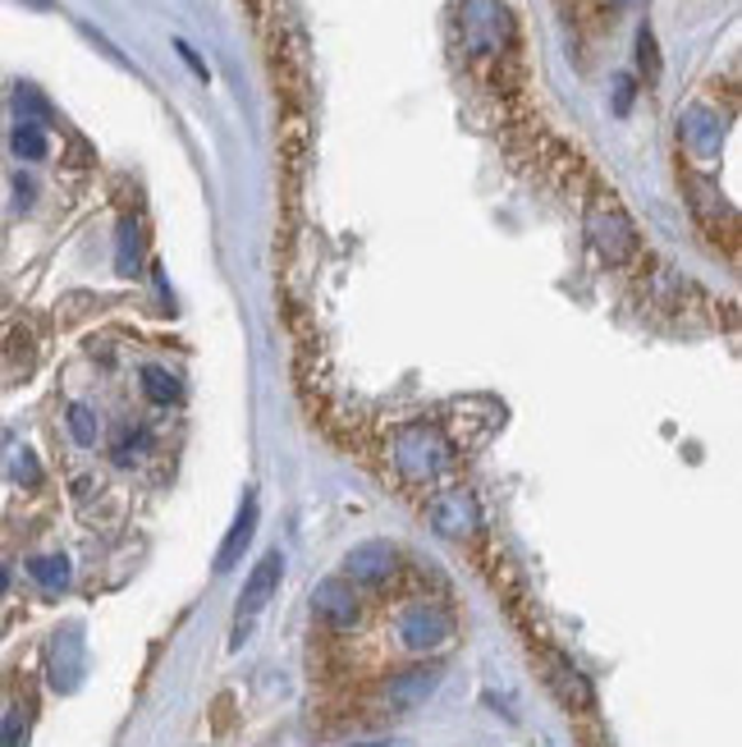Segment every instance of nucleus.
I'll list each match as a JSON object with an SVG mask.
<instances>
[{"label": "nucleus", "mask_w": 742, "mask_h": 747, "mask_svg": "<svg viewBox=\"0 0 742 747\" xmlns=\"http://www.w3.org/2000/svg\"><path fill=\"white\" fill-rule=\"evenodd\" d=\"M394 464H399V472H403L408 481H431V477H440L444 468H450V440H444L440 427L418 422V427L399 431V440H394Z\"/></svg>", "instance_id": "obj_1"}, {"label": "nucleus", "mask_w": 742, "mask_h": 747, "mask_svg": "<svg viewBox=\"0 0 742 747\" xmlns=\"http://www.w3.org/2000/svg\"><path fill=\"white\" fill-rule=\"evenodd\" d=\"M463 47L472 56H500L509 47V10H504V0H463Z\"/></svg>", "instance_id": "obj_2"}, {"label": "nucleus", "mask_w": 742, "mask_h": 747, "mask_svg": "<svg viewBox=\"0 0 742 747\" xmlns=\"http://www.w3.org/2000/svg\"><path fill=\"white\" fill-rule=\"evenodd\" d=\"M586 239L605 261H614V267L638 252V230H633V220L623 216L619 202H591L586 207Z\"/></svg>", "instance_id": "obj_3"}, {"label": "nucleus", "mask_w": 742, "mask_h": 747, "mask_svg": "<svg viewBox=\"0 0 742 747\" xmlns=\"http://www.w3.org/2000/svg\"><path fill=\"white\" fill-rule=\"evenodd\" d=\"M280 574H284V555L280 550H271V555H262L257 559V569L248 574V582H243V596H239V628H234V647L243 643V633H248V624H252V615L262 610L271 596H275V587H280Z\"/></svg>", "instance_id": "obj_4"}, {"label": "nucleus", "mask_w": 742, "mask_h": 747, "mask_svg": "<svg viewBox=\"0 0 742 747\" xmlns=\"http://www.w3.org/2000/svg\"><path fill=\"white\" fill-rule=\"evenodd\" d=\"M47 675L56 693H73L83 684V633L79 628H60L56 643L47 651Z\"/></svg>", "instance_id": "obj_5"}, {"label": "nucleus", "mask_w": 742, "mask_h": 747, "mask_svg": "<svg viewBox=\"0 0 742 747\" xmlns=\"http://www.w3.org/2000/svg\"><path fill=\"white\" fill-rule=\"evenodd\" d=\"M444 638H450V615L435 606H408L399 615V643L408 651H435Z\"/></svg>", "instance_id": "obj_6"}, {"label": "nucleus", "mask_w": 742, "mask_h": 747, "mask_svg": "<svg viewBox=\"0 0 742 747\" xmlns=\"http://www.w3.org/2000/svg\"><path fill=\"white\" fill-rule=\"evenodd\" d=\"M431 522H435V532L440 537H450V541H463L481 528V514H477V500L468 491H450V496H440L435 509H431Z\"/></svg>", "instance_id": "obj_7"}, {"label": "nucleus", "mask_w": 742, "mask_h": 747, "mask_svg": "<svg viewBox=\"0 0 742 747\" xmlns=\"http://www.w3.org/2000/svg\"><path fill=\"white\" fill-rule=\"evenodd\" d=\"M394 565H399V555L390 541H362L344 555V574L353 582H385L394 574Z\"/></svg>", "instance_id": "obj_8"}, {"label": "nucleus", "mask_w": 742, "mask_h": 747, "mask_svg": "<svg viewBox=\"0 0 742 747\" xmlns=\"http://www.w3.org/2000/svg\"><path fill=\"white\" fill-rule=\"evenodd\" d=\"M679 133H683V142L692 147L701 161L720 157V147H724V120L715 116V110H706V106H692L688 116L679 120Z\"/></svg>", "instance_id": "obj_9"}, {"label": "nucleus", "mask_w": 742, "mask_h": 747, "mask_svg": "<svg viewBox=\"0 0 742 747\" xmlns=\"http://www.w3.org/2000/svg\"><path fill=\"white\" fill-rule=\"evenodd\" d=\"M312 610H317L330 628H353L362 606H358V596H353V587H349V582L325 578V582L312 591Z\"/></svg>", "instance_id": "obj_10"}, {"label": "nucleus", "mask_w": 742, "mask_h": 747, "mask_svg": "<svg viewBox=\"0 0 742 747\" xmlns=\"http://www.w3.org/2000/svg\"><path fill=\"white\" fill-rule=\"evenodd\" d=\"M252 532H257V500L248 496L243 509H239V518H234V528L225 532V546H220V555H215V574H230L239 565L248 541H252Z\"/></svg>", "instance_id": "obj_11"}, {"label": "nucleus", "mask_w": 742, "mask_h": 747, "mask_svg": "<svg viewBox=\"0 0 742 747\" xmlns=\"http://www.w3.org/2000/svg\"><path fill=\"white\" fill-rule=\"evenodd\" d=\"M435 684H440V669L435 665H418V669H408V675L390 679L385 697H390V706H418V701H427L435 693Z\"/></svg>", "instance_id": "obj_12"}, {"label": "nucleus", "mask_w": 742, "mask_h": 747, "mask_svg": "<svg viewBox=\"0 0 742 747\" xmlns=\"http://www.w3.org/2000/svg\"><path fill=\"white\" fill-rule=\"evenodd\" d=\"M28 574L42 582L47 591H64L69 587V559L64 555H37L32 565H28Z\"/></svg>", "instance_id": "obj_13"}, {"label": "nucleus", "mask_w": 742, "mask_h": 747, "mask_svg": "<svg viewBox=\"0 0 742 747\" xmlns=\"http://www.w3.org/2000/svg\"><path fill=\"white\" fill-rule=\"evenodd\" d=\"M142 390H147V399H152V404H179V381L170 377V371L166 367H142Z\"/></svg>", "instance_id": "obj_14"}, {"label": "nucleus", "mask_w": 742, "mask_h": 747, "mask_svg": "<svg viewBox=\"0 0 742 747\" xmlns=\"http://www.w3.org/2000/svg\"><path fill=\"white\" fill-rule=\"evenodd\" d=\"M10 147H14V157H23V161H42V157H47V133H42V124L23 120V124L14 129V138H10Z\"/></svg>", "instance_id": "obj_15"}, {"label": "nucleus", "mask_w": 742, "mask_h": 747, "mask_svg": "<svg viewBox=\"0 0 742 747\" xmlns=\"http://www.w3.org/2000/svg\"><path fill=\"white\" fill-rule=\"evenodd\" d=\"M69 436L79 440V445H97L101 422H97V414H92L88 404H69Z\"/></svg>", "instance_id": "obj_16"}, {"label": "nucleus", "mask_w": 742, "mask_h": 747, "mask_svg": "<svg viewBox=\"0 0 742 747\" xmlns=\"http://www.w3.org/2000/svg\"><path fill=\"white\" fill-rule=\"evenodd\" d=\"M116 267H120V276H133L138 271V226L124 216L120 220V248H116Z\"/></svg>", "instance_id": "obj_17"}, {"label": "nucleus", "mask_w": 742, "mask_h": 747, "mask_svg": "<svg viewBox=\"0 0 742 747\" xmlns=\"http://www.w3.org/2000/svg\"><path fill=\"white\" fill-rule=\"evenodd\" d=\"M147 450H152V436H147V431H138V436H124L120 445H116V464H124V468H133Z\"/></svg>", "instance_id": "obj_18"}, {"label": "nucleus", "mask_w": 742, "mask_h": 747, "mask_svg": "<svg viewBox=\"0 0 742 747\" xmlns=\"http://www.w3.org/2000/svg\"><path fill=\"white\" fill-rule=\"evenodd\" d=\"M23 729H28V716L14 706V711L0 716V747H19V743H23Z\"/></svg>", "instance_id": "obj_19"}, {"label": "nucleus", "mask_w": 742, "mask_h": 747, "mask_svg": "<svg viewBox=\"0 0 742 747\" xmlns=\"http://www.w3.org/2000/svg\"><path fill=\"white\" fill-rule=\"evenodd\" d=\"M10 477L19 481V487H37V477H42V468H37V455H32V450H19L14 464H10Z\"/></svg>", "instance_id": "obj_20"}, {"label": "nucleus", "mask_w": 742, "mask_h": 747, "mask_svg": "<svg viewBox=\"0 0 742 747\" xmlns=\"http://www.w3.org/2000/svg\"><path fill=\"white\" fill-rule=\"evenodd\" d=\"M638 56H642L646 79H655V73H660V56H655V32H651V28L638 32Z\"/></svg>", "instance_id": "obj_21"}, {"label": "nucleus", "mask_w": 742, "mask_h": 747, "mask_svg": "<svg viewBox=\"0 0 742 747\" xmlns=\"http://www.w3.org/2000/svg\"><path fill=\"white\" fill-rule=\"evenodd\" d=\"M19 110H28V116H47V101L37 97L32 88H19Z\"/></svg>", "instance_id": "obj_22"}, {"label": "nucleus", "mask_w": 742, "mask_h": 747, "mask_svg": "<svg viewBox=\"0 0 742 747\" xmlns=\"http://www.w3.org/2000/svg\"><path fill=\"white\" fill-rule=\"evenodd\" d=\"M628 106H633V79H619V101H614V110L623 116Z\"/></svg>", "instance_id": "obj_23"}, {"label": "nucleus", "mask_w": 742, "mask_h": 747, "mask_svg": "<svg viewBox=\"0 0 742 747\" xmlns=\"http://www.w3.org/2000/svg\"><path fill=\"white\" fill-rule=\"evenodd\" d=\"M14 189H19V202H32V183H28V179H19Z\"/></svg>", "instance_id": "obj_24"}, {"label": "nucleus", "mask_w": 742, "mask_h": 747, "mask_svg": "<svg viewBox=\"0 0 742 747\" xmlns=\"http://www.w3.org/2000/svg\"><path fill=\"white\" fill-rule=\"evenodd\" d=\"M6 587H10V569H0V596H6Z\"/></svg>", "instance_id": "obj_25"}]
</instances>
